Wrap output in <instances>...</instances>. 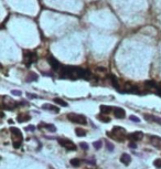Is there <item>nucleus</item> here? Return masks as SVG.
Returning a JSON list of instances; mask_svg holds the SVG:
<instances>
[{
	"instance_id": "10",
	"label": "nucleus",
	"mask_w": 161,
	"mask_h": 169,
	"mask_svg": "<svg viewBox=\"0 0 161 169\" xmlns=\"http://www.w3.org/2000/svg\"><path fill=\"white\" fill-rule=\"evenodd\" d=\"M48 61H49V63H50V65H51L53 69H54L55 71H58L59 69L61 67V65H60V62L56 60V59L54 58L53 56H49V58H48Z\"/></svg>"
},
{
	"instance_id": "23",
	"label": "nucleus",
	"mask_w": 161,
	"mask_h": 169,
	"mask_svg": "<svg viewBox=\"0 0 161 169\" xmlns=\"http://www.w3.org/2000/svg\"><path fill=\"white\" fill-rule=\"evenodd\" d=\"M71 165L74 167H78L80 165V160L78 158H73V159H71Z\"/></svg>"
},
{
	"instance_id": "20",
	"label": "nucleus",
	"mask_w": 161,
	"mask_h": 169,
	"mask_svg": "<svg viewBox=\"0 0 161 169\" xmlns=\"http://www.w3.org/2000/svg\"><path fill=\"white\" fill-rule=\"evenodd\" d=\"M38 77H39V76H38L37 73H34V72H30V73H29V76L27 77V81H28V82L37 81Z\"/></svg>"
},
{
	"instance_id": "5",
	"label": "nucleus",
	"mask_w": 161,
	"mask_h": 169,
	"mask_svg": "<svg viewBox=\"0 0 161 169\" xmlns=\"http://www.w3.org/2000/svg\"><path fill=\"white\" fill-rule=\"evenodd\" d=\"M1 106H2L3 110H15L18 106V103L16 101H13L12 99H10L9 96H2V103H1Z\"/></svg>"
},
{
	"instance_id": "1",
	"label": "nucleus",
	"mask_w": 161,
	"mask_h": 169,
	"mask_svg": "<svg viewBox=\"0 0 161 169\" xmlns=\"http://www.w3.org/2000/svg\"><path fill=\"white\" fill-rule=\"evenodd\" d=\"M88 70L78 67H61V79L78 80V79H89Z\"/></svg>"
},
{
	"instance_id": "3",
	"label": "nucleus",
	"mask_w": 161,
	"mask_h": 169,
	"mask_svg": "<svg viewBox=\"0 0 161 169\" xmlns=\"http://www.w3.org/2000/svg\"><path fill=\"white\" fill-rule=\"evenodd\" d=\"M10 133H11L13 147H15V148H19V147L21 146V144H22V140H23L22 133H21L20 129L16 128V127H11V128H10Z\"/></svg>"
},
{
	"instance_id": "30",
	"label": "nucleus",
	"mask_w": 161,
	"mask_h": 169,
	"mask_svg": "<svg viewBox=\"0 0 161 169\" xmlns=\"http://www.w3.org/2000/svg\"><path fill=\"white\" fill-rule=\"evenodd\" d=\"M26 129L27 131H34L35 127L33 125H30V126H28V127H26Z\"/></svg>"
},
{
	"instance_id": "17",
	"label": "nucleus",
	"mask_w": 161,
	"mask_h": 169,
	"mask_svg": "<svg viewBox=\"0 0 161 169\" xmlns=\"http://www.w3.org/2000/svg\"><path fill=\"white\" fill-rule=\"evenodd\" d=\"M41 127H44V128L49 129L50 131H56L55 126L52 125V124H43V123H41L40 125H39V128H41Z\"/></svg>"
},
{
	"instance_id": "4",
	"label": "nucleus",
	"mask_w": 161,
	"mask_h": 169,
	"mask_svg": "<svg viewBox=\"0 0 161 169\" xmlns=\"http://www.w3.org/2000/svg\"><path fill=\"white\" fill-rule=\"evenodd\" d=\"M67 118L71 122L76 123V124H80V125H86L87 120L84 115H80V114H75V113H69L67 114Z\"/></svg>"
},
{
	"instance_id": "7",
	"label": "nucleus",
	"mask_w": 161,
	"mask_h": 169,
	"mask_svg": "<svg viewBox=\"0 0 161 169\" xmlns=\"http://www.w3.org/2000/svg\"><path fill=\"white\" fill-rule=\"evenodd\" d=\"M35 60H37V56L33 52H31V51H24L23 52V62L26 65L29 67L33 62H35Z\"/></svg>"
},
{
	"instance_id": "21",
	"label": "nucleus",
	"mask_w": 161,
	"mask_h": 169,
	"mask_svg": "<svg viewBox=\"0 0 161 169\" xmlns=\"http://www.w3.org/2000/svg\"><path fill=\"white\" fill-rule=\"evenodd\" d=\"M54 103H58L59 105H61V106H64V107H66L67 106V103L64 101V99H59V97H56V99H54Z\"/></svg>"
},
{
	"instance_id": "18",
	"label": "nucleus",
	"mask_w": 161,
	"mask_h": 169,
	"mask_svg": "<svg viewBox=\"0 0 161 169\" xmlns=\"http://www.w3.org/2000/svg\"><path fill=\"white\" fill-rule=\"evenodd\" d=\"M97 118L99 120H102L103 123H109L110 122V118L108 116H107L106 114H103V113H101V114H98L97 115Z\"/></svg>"
},
{
	"instance_id": "28",
	"label": "nucleus",
	"mask_w": 161,
	"mask_h": 169,
	"mask_svg": "<svg viewBox=\"0 0 161 169\" xmlns=\"http://www.w3.org/2000/svg\"><path fill=\"white\" fill-rule=\"evenodd\" d=\"M11 94L12 95H16V96H20L21 94H22V92L19 90H12L11 91Z\"/></svg>"
},
{
	"instance_id": "25",
	"label": "nucleus",
	"mask_w": 161,
	"mask_h": 169,
	"mask_svg": "<svg viewBox=\"0 0 161 169\" xmlns=\"http://www.w3.org/2000/svg\"><path fill=\"white\" fill-rule=\"evenodd\" d=\"M106 147L109 152H113V150H114V145H113L112 143H109L108 140H106Z\"/></svg>"
},
{
	"instance_id": "13",
	"label": "nucleus",
	"mask_w": 161,
	"mask_h": 169,
	"mask_svg": "<svg viewBox=\"0 0 161 169\" xmlns=\"http://www.w3.org/2000/svg\"><path fill=\"white\" fill-rule=\"evenodd\" d=\"M144 117L148 120V122H155V123H157V124H160L161 125L160 117H157V116H155V115H150V114H145Z\"/></svg>"
},
{
	"instance_id": "26",
	"label": "nucleus",
	"mask_w": 161,
	"mask_h": 169,
	"mask_svg": "<svg viewBox=\"0 0 161 169\" xmlns=\"http://www.w3.org/2000/svg\"><path fill=\"white\" fill-rule=\"evenodd\" d=\"M129 120H132V122H135V123H139V122H140V120H139V117L135 116V115H130V116H129Z\"/></svg>"
},
{
	"instance_id": "16",
	"label": "nucleus",
	"mask_w": 161,
	"mask_h": 169,
	"mask_svg": "<svg viewBox=\"0 0 161 169\" xmlns=\"http://www.w3.org/2000/svg\"><path fill=\"white\" fill-rule=\"evenodd\" d=\"M42 108H43V110H50V111H54V113H59V112H60L59 107H56V106H54V105H51V104H43V105H42Z\"/></svg>"
},
{
	"instance_id": "12",
	"label": "nucleus",
	"mask_w": 161,
	"mask_h": 169,
	"mask_svg": "<svg viewBox=\"0 0 161 169\" xmlns=\"http://www.w3.org/2000/svg\"><path fill=\"white\" fill-rule=\"evenodd\" d=\"M150 143H151V145L152 146H155L156 148L161 149V137L151 136L150 137Z\"/></svg>"
},
{
	"instance_id": "24",
	"label": "nucleus",
	"mask_w": 161,
	"mask_h": 169,
	"mask_svg": "<svg viewBox=\"0 0 161 169\" xmlns=\"http://www.w3.org/2000/svg\"><path fill=\"white\" fill-rule=\"evenodd\" d=\"M102 140H97V142H94V143H93V146H94V147H95V149H99L102 147Z\"/></svg>"
},
{
	"instance_id": "27",
	"label": "nucleus",
	"mask_w": 161,
	"mask_h": 169,
	"mask_svg": "<svg viewBox=\"0 0 161 169\" xmlns=\"http://www.w3.org/2000/svg\"><path fill=\"white\" fill-rule=\"evenodd\" d=\"M153 165H155V167H157V168H161V159H156L155 161H153Z\"/></svg>"
},
{
	"instance_id": "31",
	"label": "nucleus",
	"mask_w": 161,
	"mask_h": 169,
	"mask_svg": "<svg viewBox=\"0 0 161 169\" xmlns=\"http://www.w3.org/2000/svg\"><path fill=\"white\" fill-rule=\"evenodd\" d=\"M27 96L28 97H30V99H37V95H32L31 93H27Z\"/></svg>"
},
{
	"instance_id": "11",
	"label": "nucleus",
	"mask_w": 161,
	"mask_h": 169,
	"mask_svg": "<svg viewBox=\"0 0 161 169\" xmlns=\"http://www.w3.org/2000/svg\"><path fill=\"white\" fill-rule=\"evenodd\" d=\"M142 137H144V133L142 131H135V133L128 135V138L130 140H132V142H137V140L142 139Z\"/></svg>"
},
{
	"instance_id": "14",
	"label": "nucleus",
	"mask_w": 161,
	"mask_h": 169,
	"mask_svg": "<svg viewBox=\"0 0 161 169\" xmlns=\"http://www.w3.org/2000/svg\"><path fill=\"white\" fill-rule=\"evenodd\" d=\"M17 120H18V122L23 123V122H27V120H31V116H30L29 114H27V113H20V114H18Z\"/></svg>"
},
{
	"instance_id": "2",
	"label": "nucleus",
	"mask_w": 161,
	"mask_h": 169,
	"mask_svg": "<svg viewBox=\"0 0 161 169\" xmlns=\"http://www.w3.org/2000/svg\"><path fill=\"white\" fill-rule=\"evenodd\" d=\"M107 135L114 138L115 140H117V142H124L125 138H126V129L120 127V126H115L112 131L107 133Z\"/></svg>"
},
{
	"instance_id": "9",
	"label": "nucleus",
	"mask_w": 161,
	"mask_h": 169,
	"mask_svg": "<svg viewBox=\"0 0 161 169\" xmlns=\"http://www.w3.org/2000/svg\"><path fill=\"white\" fill-rule=\"evenodd\" d=\"M113 113H114V116H115L116 118H125V116H126L125 110L121 107H114Z\"/></svg>"
},
{
	"instance_id": "29",
	"label": "nucleus",
	"mask_w": 161,
	"mask_h": 169,
	"mask_svg": "<svg viewBox=\"0 0 161 169\" xmlns=\"http://www.w3.org/2000/svg\"><path fill=\"white\" fill-rule=\"evenodd\" d=\"M80 146L82 147V149H84V150H87V149H88V144H86V143H80Z\"/></svg>"
},
{
	"instance_id": "8",
	"label": "nucleus",
	"mask_w": 161,
	"mask_h": 169,
	"mask_svg": "<svg viewBox=\"0 0 161 169\" xmlns=\"http://www.w3.org/2000/svg\"><path fill=\"white\" fill-rule=\"evenodd\" d=\"M121 92H125V93H139V88L137 85L131 84L130 82H126V83L123 85Z\"/></svg>"
},
{
	"instance_id": "22",
	"label": "nucleus",
	"mask_w": 161,
	"mask_h": 169,
	"mask_svg": "<svg viewBox=\"0 0 161 169\" xmlns=\"http://www.w3.org/2000/svg\"><path fill=\"white\" fill-rule=\"evenodd\" d=\"M75 134L80 137H83L86 135V131H85V129H82V128H76L75 129Z\"/></svg>"
},
{
	"instance_id": "6",
	"label": "nucleus",
	"mask_w": 161,
	"mask_h": 169,
	"mask_svg": "<svg viewBox=\"0 0 161 169\" xmlns=\"http://www.w3.org/2000/svg\"><path fill=\"white\" fill-rule=\"evenodd\" d=\"M58 142L62 147H64L67 150H76V148H77L73 142H71L70 139H66V138H58Z\"/></svg>"
},
{
	"instance_id": "32",
	"label": "nucleus",
	"mask_w": 161,
	"mask_h": 169,
	"mask_svg": "<svg viewBox=\"0 0 161 169\" xmlns=\"http://www.w3.org/2000/svg\"><path fill=\"white\" fill-rule=\"evenodd\" d=\"M129 147H130V148H136V144L135 143H130L129 144Z\"/></svg>"
},
{
	"instance_id": "15",
	"label": "nucleus",
	"mask_w": 161,
	"mask_h": 169,
	"mask_svg": "<svg viewBox=\"0 0 161 169\" xmlns=\"http://www.w3.org/2000/svg\"><path fill=\"white\" fill-rule=\"evenodd\" d=\"M120 161H121L123 164H124V165L128 166V165L130 164V161H131V156H130L129 154H126V153H125V154L121 155Z\"/></svg>"
},
{
	"instance_id": "19",
	"label": "nucleus",
	"mask_w": 161,
	"mask_h": 169,
	"mask_svg": "<svg viewBox=\"0 0 161 169\" xmlns=\"http://www.w3.org/2000/svg\"><path fill=\"white\" fill-rule=\"evenodd\" d=\"M114 108L112 107V106H107V105H102L101 106V112L103 114H108L110 113V112L113 111Z\"/></svg>"
}]
</instances>
